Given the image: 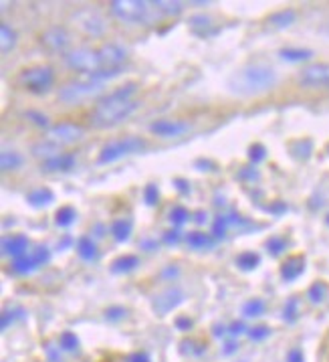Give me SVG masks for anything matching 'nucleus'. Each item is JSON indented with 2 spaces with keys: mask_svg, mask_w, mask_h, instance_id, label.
<instances>
[{
  "mask_svg": "<svg viewBox=\"0 0 329 362\" xmlns=\"http://www.w3.org/2000/svg\"><path fill=\"white\" fill-rule=\"evenodd\" d=\"M277 86V73L267 65H246L237 73H232L229 79V91L232 95L251 98L267 93Z\"/></svg>",
  "mask_w": 329,
  "mask_h": 362,
  "instance_id": "nucleus-1",
  "label": "nucleus"
},
{
  "mask_svg": "<svg viewBox=\"0 0 329 362\" xmlns=\"http://www.w3.org/2000/svg\"><path fill=\"white\" fill-rule=\"evenodd\" d=\"M140 107V102L136 100H119L114 93L105 95L100 103L93 107L91 112V126L100 128V130H107L114 128L117 124H121L124 119H128L136 110Z\"/></svg>",
  "mask_w": 329,
  "mask_h": 362,
  "instance_id": "nucleus-2",
  "label": "nucleus"
},
{
  "mask_svg": "<svg viewBox=\"0 0 329 362\" xmlns=\"http://www.w3.org/2000/svg\"><path fill=\"white\" fill-rule=\"evenodd\" d=\"M112 13L126 23H136V25H143V27L156 25L164 16L156 2H145V0H126V2L115 0L112 2Z\"/></svg>",
  "mask_w": 329,
  "mask_h": 362,
  "instance_id": "nucleus-3",
  "label": "nucleus"
},
{
  "mask_svg": "<svg viewBox=\"0 0 329 362\" xmlns=\"http://www.w3.org/2000/svg\"><path fill=\"white\" fill-rule=\"evenodd\" d=\"M103 91V83H97L93 79H79V81H69L59 89V102L63 103H81L89 100V98H95Z\"/></svg>",
  "mask_w": 329,
  "mask_h": 362,
  "instance_id": "nucleus-4",
  "label": "nucleus"
},
{
  "mask_svg": "<svg viewBox=\"0 0 329 362\" xmlns=\"http://www.w3.org/2000/svg\"><path fill=\"white\" fill-rule=\"evenodd\" d=\"M143 150H145V142L142 138L128 136V138L114 140V142L103 146L100 156H97V162L100 164H109V162H115V160L129 156V154H138V152H143Z\"/></svg>",
  "mask_w": 329,
  "mask_h": 362,
  "instance_id": "nucleus-5",
  "label": "nucleus"
},
{
  "mask_svg": "<svg viewBox=\"0 0 329 362\" xmlns=\"http://www.w3.org/2000/svg\"><path fill=\"white\" fill-rule=\"evenodd\" d=\"M65 65L73 71L85 73L87 77L103 69L100 53L93 49H87V47H79V49H73L69 53H65Z\"/></svg>",
  "mask_w": 329,
  "mask_h": 362,
  "instance_id": "nucleus-6",
  "label": "nucleus"
},
{
  "mask_svg": "<svg viewBox=\"0 0 329 362\" xmlns=\"http://www.w3.org/2000/svg\"><path fill=\"white\" fill-rule=\"evenodd\" d=\"M20 83L25 86V89H29L30 93H47L55 83V71L47 65L29 67L20 73Z\"/></svg>",
  "mask_w": 329,
  "mask_h": 362,
  "instance_id": "nucleus-7",
  "label": "nucleus"
},
{
  "mask_svg": "<svg viewBox=\"0 0 329 362\" xmlns=\"http://www.w3.org/2000/svg\"><path fill=\"white\" fill-rule=\"evenodd\" d=\"M83 136H85V128L83 126H79L75 122H61V124H55L51 130L47 132L44 140H49V142H53L59 148H63V146L77 144Z\"/></svg>",
  "mask_w": 329,
  "mask_h": 362,
  "instance_id": "nucleus-8",
  "label": "nucleus"
},
{
  "mask_svg": "<svg viewBox=\"0 0 329 362\" xmlns=\"http://www.w3.org/2000/svg\"><path fill=\"white\" fill-rule=\"evenodd\" d=\"M103 69H121L128 59V49L119 43H105L97 49Z\"/></svg>",
  "mask_w": 329,
  "mask_h": 362,
  "instance_id": "nucleus-9",
  "label": "nucleus"
},
{
  "mask_svg": "<svg viewBox=\"0 0 329 362\" xmlns=\"http://www.w3.org/2000/svg\"><path fill=\"white\" fill-rule=\"evenodd\" d=\"M73 18L77 23V27L83 30L85 35H89V37H101L105 33V29H107L101 15L93 13V11H79V13L73 15Z\"/></svg>",
  "mask_w": 329,
  "mask_h": 362,
  "instance_id": "nucleus-10",
  "label": "nucleus"
},
{
  "mask_svg": "<svg viewBox=\"0 0 329 362\" xmlns=\"http://www.w3.org/2000/svg\"><path fill=\"white\" fill-rule=\"evenodd\" d=\"M299 83L305 87L329 86V63H313L299 73Z\"/></svg>",
  "mask_w": 329,
  "mask_h": 362,
  "instance_id": "nucleus-11",
  "label": "nucleus"
},
{
  "mask_svg": "<svg viewBox=\"0 0 329 362\" xmlns=\"http://www.w3.org/2000/svg\"><path fill=\"white\" fill-rule=\"evenodd\" d=\"M184 300V293L180 288H168V290H164L162 293H157L156 298H154V312H156L157 316H166V314H170L176 305L180 304Z\"/></svg>",
  "mask_w": 329,
  "mask_h": 362,
  "instance_id": "nucleus-12",
  "label": "nucleus"
},
{
  "mask_svg": "<svg viewBox=\"0 0 329 362\" xmlns=\"http://www.w3.org/2000/svg\"><path fill=\"white\" fill-rule=\"evenodd\" d=\"M41 43L53 53H63L71 45V35L63 27H51L41 35Z\"/></svg>",
  "mask_w": 329,
  "mask_h": 362,
  "instance_id": "nucleus-13",
  "label": "nucleus"
},
{
  "mask_svg": "<svg viewBox=\"0 0 329 362\" xmlns=\"http://www.w3.org/2000/svg\"><path fill=\"white\" fill-rule=\"evenodd\" d=\"M190 130L186 122H180V119H157L150 126V132L156 134L160 138H176V136H182Z\"/></svg>",
  "mask_w": 329,
  "mask_h": 362,
  "instance_id": "nucleus-14",
  "label": "nucleus"
},
{
  "mask_svg": "<svg viewBox=\"0 0 329 362\" xmlns=\"http://www.w3.org/2000/svg\"><path fill=\"white\" fill-rule=\"evenodd\" d=\"M75 164H77V158H75V154H57V156H53V158L44 160L43 164H41V168H43L44 173H69L75 168Z\"/></svg>",
  "mask_w": 329,
  "mask_h": 362,
  "instance_id": "nucleus-15",
  "label": "nucleus"
},
{
  "mask_svg": "<svg viewBox=\"0 0 329 362\" xmlns=\"http://www.w3.org/2000/svg\"><path fill=\"white\" fill-rule=\"evenodd\" d=\"M27 249H29V239L25 235H13V237H6L2 239V253L4 255H11V257H25L27 255Z\"/></svg>",
  "mask_w": 329,
  "mask_h": 362,
  "instance_id": "nucleus-16",
  "label": "nucleus"
},
{
  "mask_svg": "<svg viewBox=\"0 0 329 362\" xmlns=\"http://www.w3.org/2000/svg\"><path fill=\"white\" fill-rule=\"evenodd\" d=\"M303 272H305V257L303 255H293L281 265L283 281H295L297 277L303 276Z\"/></svg>",
  "mask_w": 329,
  "mask_h": 362,
  "instance_id": "nucleus-17",
  "label": "nucleus"
},
{
  "mask_svg": "<svg viewBox=\"0 0 329 362\" xmlns=\"http://www.w3.org/2000/svg\"><path fill=\"white\" fill-rule=\"evenodd\" d=\"M295 18H297V13H295L293 8H285V11L273 13V15L267 18V23L271 25L273 29H287V27H291V25L295 23Z\"/></svg>",
  "mask_w": 329,
  "mask_h": 362,
  "instance_id": "nucleus-18",
  "label": "nucleus"
},
{
  "mask_svg": "<svg viewBox=\"0 0 329 362\" xmlns=\"http://www.w3.org/2000/svg\"><path fill=\"white\" fill-rule=\"evenodd\" d=\"M186 243L188 247H192V249H196V251H201V249H210V247H215V237H213V235H206V233L202 231H192L186 235Z\"/></svg>",
  "mask_w": 329,
  "mask_h": 362,
  "instance_id": "nucleus-19",
  "label": "nucleus"
},
{
  "mask_svg": "<svg viewBox=\"0 0 329 362\" xmlns=\"http://www.w3.org/2000/svg\"><path fill=\"white\" fill-rule=\"evenodd\" d=\"M55 201V192L51 189H35L30 190L29 194H27V203H30L32 206H47V204H51Z\"/></svg>",
  "mask_w": 329,
  "mask_h": 362,
  "instance_id": "nucleus-20",
  "label": "nucleus"
},
{
  "mask_svg": "<svg viewBox=\"0 0 329 362\" xmlns=\"http://www.w3.org/2000/svg\"><path fill=\"white\" fill-rule=\"evenodd\" d=\"M77 253H79V257L83 261L97 259V245H95V241H93L91 237L83 235V237L77 241Z\"/></svg>",
  "mask_w": 329,
  "mask_h": 362,
  "instance_id": "nucleus-21",
  "label": "nucleus"
},
{
  "mask_svg": "<svg viewBox=\"0 0 329 362\" xmlns=\"http://www.w3.org/2000/svg\"><path fill=\"white\" fill-rule=\"evenodd\" d=\"M16 30L8 25V23H2L0 25V47H2V53L6 55L8 51H13L16 47Z\"/></svg>",
  "mask_w": 329,
  "mask_h": 362,
  "instance_id": "nucleus-22",
  "label": "nucleus"
},
{
  "mask_svg": "<svg viewBox=\"0 0 329 362\" xmlns=\"http://www.w3.org/2000/svg\"><path fill=\"white\" fill-rule=\"evenodd\" d=\"M140 265V259L136 257V255H121V257H117V259L112 263V274H129V272H133L136 267Z\"/></svg>",
  "mask_w": 329,
  "mask_h": 362,
  "instance_id": "nucleus-23",
  "label": "nucleus"
},
{
  "mask_svg": "<svg viewBox=\"0 0 329 362\" xmlns=\"http://www.w3.org/2000/svg\"><path fill=\"white\" fill-rule=\"evenodd\" d=\"M112 235L117 243H126L131 235V221L129 218H115L112 223Z\"/></svg>",
  "mask_w": 329,
  "mask_h": 362,
  "instance_id": "nucleus-24",
  "label": "nucleus"
},
{
  "mask_svg": "<svg viewBox=\"0 0 329 362\" xmlns=\"http://www.w3.org/2000/svg\"><path fill=\"white\" fill-rule=\"evenodd\" d=\"M0 166H2V173H15L23 166V156L13 150H4L0 156Z\"/></svg>",
  "mask_w": 329,
  "mask_h": 362,
  "instance_id": "nucleus-25",
  "label": "nucleus"
},
{
  "mask_svg": "<svg viewBox=\"0 0 329 362\" xmlns=\"http://www.w3.org/2000/svg\"><path fill=\"white\" fill-rule=\"evenodd\" d=\"M59 150H61V148L53 144V142H49V140H41V142H37V144L32 146V156H37V158H43V162H44V160L57 156Z\"/></svg>",
  "mask_w": 329,
  "mask_h": 362,
  "instance_id": "nucleus-26",
  "label": "nucleus"
},
{
  "mask_svg": "<svg viewBox=\"0 0 329 362\" xmlns=\"http://www.w3.org/2000/svg\"><path fill=\"white\" fill-rule=\"evenodd\" d=\"M237 265L243 272H253V269H257L258 265H261V255L255 253V251H244V253H241L237 257Z\"/></svg>",
  "mask_w": 329,
  "mask_h": 362,
  "instance_id": "nucleus-27",
  "label": "nucleus"
},
{
  "mask_svg": "<svg viewBox=\"0 0 329 362\" xmlns=\"http://www.w3.org/2000/svg\"><path fill=\"white\" fill-rule=\"evenodd\" d=\"M279 57L291 61V63H299V61H307V59L313 57V51H309V49H281Z\"/></svg>",
  "mask_w": 329,
  "mask_h": 362,
  "instance_id": "nucleus-28",
  "label": "nucleus"
},
{
  "mask_svg": "<svg viewBox=\"0 0 329 362\" xmlns=\"http://www.w3.org/2000/svg\"><path fill=\"white\" fill-rule=\"evenodd\" d=\"M77 218V211L73 206H61L57 213H55V223L57 227H71Z\"/></svg>",
  "mask_w": 329,
  "mask_h": 362,
  "instance_id": "nucleus-29",
  "label": "nucleus"
},
{
  "mask_svg": "<svg viewBox=\"0 0 329 362\" xmlns=\"http://www.w3.org/2000/svg\"><path fill=\"white\" fill-rule=\"evenodd\" d=\"M311 150H313V142L311 140H299V142H293L291 144V154L297 160H307L311 156Z\"/></svg>",
  "mask_w": 329,
  "mask_h": 362,
  "instance_id": "nucleus-30",
  "label": "nucleus"
},
{
  "mask_svg": "<svg viewBox=\"0 0 329 362\" xmlns=\"http://www.w3.org/2000/svg\"><path fill=\"white\" fill-rule=\"evenodd\" d=\"M39 267V263L32 259V255H25V257H18L13 261V272L15 274H30Z\"/></svg>",
  "mask_w": 329,
  "mask_h": 362,
  "instance_id": "nucleus-31",
  "label": "nucleus"
},
{
  "mask_svg": "<svg viewBox=\"0 0 329 362\" xmlns=\"http://www.w3.org/2000/svg\"><path fill=\"white\" fill-rule=\"evenodd\" d=\"M265 314V302L263 300H249L246 304L243 305V316L244 318H258V316H263Z\"/></svg>",
  "mask_w": 329,
  "mask_h": 362,
  "instance_id": "nucleus-32",
  "label": "nucleus"
},
{
  "mask_svg": "<svg viewBox=\"0 0 329 362\" xmlns=\"http://www.w3.org/2000/svg\"><path fill=\"white\" fill-rule=\"evenodd\" d=\"M157 8L162 11L164 16H178L182 15L184 11V4L182 2H170V0H156Z\"/></svg>",
  "mask_w": 329,
  "mask_h": 362,
  "instance_id": "nucleus-33",
  "label": "nucleus"
},
{
  "mask_svg": "<svg viewBox=\"0 0 329 362\" xmlns=\"http://www.w3.org/2000/svg\"><path fill=\"white\" fill-rule=\"evenodd\" d=\"M328 284L325 281H315L313 286L309 288L307 291V296H309V300L313 302V304H321L325 298H328Z\"/></svg>",
  "mask_w": 329,
  "mask_h": 362,
  "instance_id": "nucleus-34",
  "label": "nucleus"
},
{
  "mask_svg": "<svg viewBox=\"0 0 329 362\" xmlns=\"http://www.w3.org/2000/svg\"><path fill=\"white\" fill-rule=\"evenodd\" d=\"M59 346H61V350H65V352H75V350H79V338H77V334L71 332V330L61 334Z\"/></svg>",
  "mask_w": 329,
  "mask_h": 362,
  "instance_id": "nucleus-35",
  "label": "nucleus"
},
{
  "mask_svg": "<svg viewBox=\"0 0 329 362\" xmlns=\"http://www.w3.org/2000/svg\"><path fill=\"white\" fill-rule=\"evenodd\" d=\"M23 316H25V310H23V308H8V310H4L2 316H0L2 330H6L13 322H16L18 318H23Z\"/></svg>",
  "mask_w": 329,
  "mask_h": 362,
  "instance_id": "nucleus-36",
  "label": "nucleus"
},
{
  "mask_svg": "<svg viewBox=\"0 0 329 362\" xmlns=\"http://www.w3.org/2000/svg\"><path fill=\"white\" fill-rule=\"evenodd\" d=\"M188 25H190L192 29L196 30V33H198V29H202V30H204V35H206V30L213 27V18H210V16H206V15H194V16H190Z\"/></svg>",
  "mask_w": 329,
  "mask_h": 362,
  "instance_id": "nucleus-37",
  "label": "nucleus"
},
{
  "mask_svg": "<svg viewBox=\"0 0 329 362\" xmlns=\"http://www.w3.org/2000/svg\"><path fill=\"white\" fill-rule=\"evenodd\" d=\"M170 221L176 227H182L186 221H190V211H188L186 206H174L172 211H170Z\"/></svg>",
  "mask_w": 329,
  "mask_h": 362,
  "instance_id": "nucleus-38",
  "label": "nucleus"
},
{
  "mask_svg": "<svg viewBox=\"0 0 329 362\" xmlns=\"http://www.w3.org/2000/svg\"><path fill=\"white\" fill-rule=\"evenodd\" d=\"M299 300L297 298H291L289 302H287L285 310H283V318H285V322H289V324H293L295 320H297V314H299Z\"/></svg>",
  "mask_w": 329,
  "mask_h": 362,
  "instance_id": "nucleus-39",
  "label": "nucleus"
},
{
  "mask_svg": "<svg viewBox=\"0 0 329 362\" xmlns=\"http://www.w3.org/2000/svg\"><path fill=\"white\" fill-rule=\"evenodd\" d=\"M265 247L269 249V253H271V255L277 257V255H281V253L287 249V241L283 239V237H271V239L265 243Z\"/></svg>",
  "mask_w": 329,
  "mask_h": 362,
  "instance_id": "nucleus-40",
  "label": "nucleus"
},
{
  "mask_svg": "<svg viewBox=\"0 0 329 362\" xmlns=\"http://www.w3.org/2000/svg\"><path fill=\"white\" fill-rule=\"evenodd\" d=\"M227 229H229V217H216V221L213 223V237L215 239H222L227 235Z\"/></svg>",
  "mask_w": 329,
  "mask_h": 362,
  "instance_id": "nucleus-41",
  "label": "nucleus"
},
{
  "mask_svg": "<svg viewBox=\"0 0 329 362\" xmlns=\"http://www.w3.org/2000/svg\"><path fill=\"white\" fill-rule=\"evenodd\" d=\"M265 158H267V148L263 144H253L249 148V160L253 164H258V162H263Z\"/></svg>",
  "mask_w": 329,
  "mask_h": 362,
  "instance_id": "nucleus-42",
  "label": "nucleus"
},
{
  "mask_svg": "<svg viewBox=\"0 0 329 362\" xmlns=\"http://www.w3.org/2000/svg\"><path fill=\"white\" fill-rule=\"evenodd\" d=\"M143 201L148 206H154L160 201V190H157L156 185H148L145 190H143Z\"/></svg>",
  "mask_w": 329,
  "mask_h": 362,
  "instance_id": "nucleus-43",
  "label": "nucleus"
},
{
  "mask_svg": "<svg viewBox=\"0 0 329 362\" xmlns=\"http://www.w3.org/2000/svg\"><path fill=\"white\" fill-rule=\"evenodd\" d=\"M138 91V83H126V86L117 87L114 91L115 98H119V100H131V95Z\"/></svg>",
  "mask_w": 329,
  "mask_h": 362,
  "instance_id": "nucleus-44",
  "label": "nucleus"
},
{
  "mask_svg": "<svg viewBox=\"0 0 329 362\" xmlns=\"http://www.w3.org/2000/svg\"><path fill=\"white\" fill-rule=\"evenodd\" d=\"M271 328H269V326H257V328H251V330H249V338H251V340H255V342H261V340H265V338H269V336H271Z\"/></svg>",
  "mask_w": 329,
  "mask_h": 362,
  "instance_id": "nucleus-45",
  "label": "nucleus"
},
{
  "mask_svg": "<svg viewBox=\"0 0 329 362\" xmlns=\"http://www.w3.org/2000/svg\"><path fill=\"white\" fill-rule=\"evenodd\" d=\"M126 316H128V310H126V308H121V305H112V308H107V310H105V318L109 320V322L124 320Z\"/></svg>",
  "mask_w": 329,
  "mask_h": 362,
  "instance_id": "nucleus-46",
  "label": "nucleus"
},
{
  "mask_svg": "<svg viewBox=\"0 0 329 362\" xmlns=\"http://www.w3.org/2000/svg\"><path fill=\"white\" fill-rule=\"evenodd\" d=\"M237 178H239V180H249V182H257L258 178H261V174H258L257 168L244 166V168H241V170H239Z\"/></svg>",
  "mask_w": 329,
  "mask_h": 362,
  "instance_id": "nucleus-47",
  "label": "nucleus"
},
{
  "mask_svg": "<svg viewBox=\"0 0 329 362\" xmlns=\"http://www.w3.org/2000/svg\"><path fill=\"white\" fill-rule=\"evenodd\" d=\"M30 255H32V259L37 261L39 265H44V263H49V261H51V251H49L44 245L37 247Z\"/></svg>",
  "mask_w": 329,
  "mask_h": 362,
  "instance_id": "nucleus-48",
  "label": "nucleus"
},
{
  "mask_svg": "<svg viewBox=\"0 0 329 362\" xmlns=\"http://www.w3.org/2000/svg\"><path fill=\"white\" fill-rule=\"evenodd\" d=\"M27 117L32 119V122H35L37 126H41V128H47V126H49V117L44 116V114H41V112L30 110V112H27Z\"/></svg>",
  "mask_w": 329,
  "mask_h": 362,
  "instance_id": "nucleus-49",
  "label": "nucleus"
},
{
  "mask_svg": "<svg viewBox=\"0 0 329 362\" xmlns=\"http://www.w3.org/2000/svg\"><path fill=\"white\" fill-rule=\"evenodd\" d=\"M180 231L178 229H170V231L164 233V243L166 245H176V243H180Z\"/></svg>",
  "mask_w": 329,
  "mask_h": 362,
  "instance_id": "nucleus-50",
  "label": "nucleus"
},
{
  "mask_svg": "<svg viewBox=\"0 0 329 362\" xmlns=\"http://www.w3.org/2000/svg\"><path fill=\"white\" fill-rule=\"evenodd\" d=\"M229 332L232 334V336H241V334L249 332L246 330V326H244V322H241V320H237V322H232L229 326Z\"/></svg>",
  "mask_w": 329,
  "mask_h": 362,
  "instance_id": "nucleus-51",
  "label": "nucleus"
},
{
  "mask_svg": "<svg viewBox=\"0 0 329 362\" xmlns=\"http://www.w3.org/2000/svg\"><path fill=\"white\" fill-rule=\"evenodd\" d=\"M174 187L180 190L182 194H190V182L184 178H174Z\"/></svg>",
  "mask_w": 329,
  "mask_h": 362,
  "instance_id": "nucleus-52",
  "label": "nucleus"
},
{
  "mask_svg": "<svg viewBox=\"0 0 329 362\" xmlns=\"http://www.w3.org/2000/svg\"><path fill=\"white\" fill-rule=\"evenodd\" d=\"M287 362H305V356H303V352H301L299 348H293L287 354Z\"/></svg>",
  "mask_w": 329,
  "mask_h": 362,
  "instance_id": "nucleus-53",
  "label": "nucleus"
},
{
  "mask_svg": "<svg viewBox=\"0 0 329 362\" xmlns=\"http://www.w3.org/2000/svg\"><path fill=\"white\" fill-rule=\"evenodd\" d=\"M176 328H178V330H182V332H188V330L192 328V320L180 316V318L176 320Z\"/></svg>",
  "mask_w": 329,
  "mask_h": 362,
  "instance_id": "nucleus-54",
  "label": "nucleus"
},
{
  "mask_svg": "<svg viewBox=\"0 0 329 362\" xmlns=\"http://www.w3.org/2000/svg\"><path fill=\"white\" fill-rule=\"evenodd\" d=\"M267 211L273 213V215H281V213H285L287 211V204L283 201H277V203H273L271 206H267Z\"/></svg>",
  "mask_w": 329,
  "mask_h": 362,
  "instance_id": "nucleus-55",
  "label": "nucleus"
},
{
  "mask_svg": "<svg viewBox=\"0 0 329 362\" xmlns=\"http://www.w3.org/2000/svg\"><path fill=\"white\" fill-rule=\"evenodd\" d=\"M129 362H152L148 358V354H143V352H136V354H131L129 356Z\"/></svg>",
  "mask_w": 329,
  "mask_h": 362,
  "instance_id": "nucleus-56",
  "label": "nucleus"
},
{
  "mask_svg": "<svg viewBox=\"0 0 329 362\" xmlns=\"http://www.w3.org/2000/svg\"><path fill=\"white\" fill-rule=\"evenodd\" d=\"M178 274H180V272H178V267H176V265H168V269H164V272H162V276L164 277H176Z\"/></svg>",
  "mask_w": 329,
  "mask_h": 362,
  "instance_id": "nucleus-57",
  "label": "nucleus"
},
{
  "mask_svg": "<svg viewBox=\"0 0 329 362\" xmlns=\"http://www.w3.org/2000/svg\"><path fill=\"white\" fill-rule=\"evenodd\" d=\"M196 166H198V168H216L215 164H213V162H208V160H198V162H196Z\"/></svg>",
  "mask_w": 329,
  "mask_h": 362,
  "instance_id": "nucleus-58",
  "label": "nucleus"
},
{
  "mask_svg": "<svg viewBox=\"0 0 329 362\" xmlns=\"http://www.w3.org/2000/svg\"><path fill=\"white\" fill-rule=\"evenodd\" d=\"M213 330H215V336H225V334H227V328H225V326H220V324H216Z\"/></svg>",
  "mask_w": 329,
  "mask_h": 362,
  "instance_id": "nucleus-59",
  "label": "nucleus"
},
{
  "mask_svg": "<svg viewBox=\"0 0 329 362\" xmlns=\"http://www.w3.org/2000/svg\"><path fill=\"white\" fill-rule=\"evenodd\" d=\"M204 221H206V213H204V211H198V213H196V223L202 225Z\"/></svg>",
  "mask_w": 329,
  "mask_h": 362,
  "instance_id": "nucleus-60",
  "label": "nucleus"
},
{
  "mask_svg": "<svg viewBox=\"0 0 329 362\" xmlns=\"http://www.w3.org/2000/svg\"><path fill=\"white\" fill-rule=\"evenodd\" d=\"M328 225H329V215H328Z\"/></svg>",
  "mask_w": 329,
  "mask_h": 362,
  "instance_id": "nucleus-61",
  "label": "nucleus"
}]
</instances>
